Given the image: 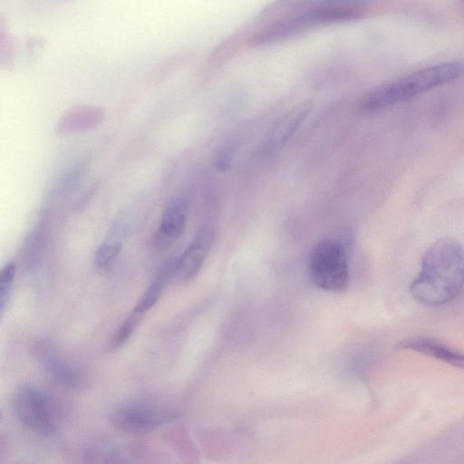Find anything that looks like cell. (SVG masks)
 <instances>
[{"label": "cell", "mask_w": 464, "mask_h": 464, "mask_svg": "<svg viewBox=\"0 0 464 464\" xmlns=\"http://www.w3.org/2000/svg\"><path fill=\"white\" fill-rule=\"evenodd\" d=\"M309 273L322 290L339 293L349 285V266L343 246L332 239L318 242L309 256Z\"/></svg>", "instance_id": "5"}, {"label": "cell", "mask_w": 464, "mask_h": 464, "mask_svg": "<svg viewBox=\"0 0 464 464\" xmlns=\"http://www.w3.org/2000/svg\"><path fill=\"white\" fill-rule=\"evenodd\" d=\"M314 103L306 100L285 112L270 128L260 145V152L273 154L281 149L312 113Z\"/></svg>", "instance_id": "10"}, {"label": "cell", "mask_w": 464, "mask_h": 464, "mask_svg": "<svg viewBox=\"0 0 464 464\" xmlns=\"http://www.w3.org/2000/svg\"><path fill=\"white\" fill-rule=\"evenodd\" d=\"M463 286L464 250L458 241L442 237L424 253L410 292L418 302L438 306L456 298Z\"/></svg>", "instance_id": "1"}, {"label": "cell", "mask_w": 464, "mask_h": 464, "mask_svg": "<svg viewBox=\"0 0 464 464\" xmlns=\"http://www.w3.org/2000/svg\"><path fill=\"white\" fill-rule=\"evenodd\" d=\"M215 235L216 227L212 221L200 226L190 244L176 257L174 279L186 283L198 274L213 246Z\"/></svg>", "instance_id": "7"}, {"label": "cell", "mask_w": 464, "mask_h": 464, "mask_svg": "<svg viewBox=\"0 0 464 464\" xmlns=\"http://www.w3.org/2000/svg\"><path fill=\"white\" fill-rule=\"evenodd\" d=\"M16 274V265L10 261L6 263L0 273V310L4 312L5 304L9 297L13 282Z\"/></svg>", "instance_id": "16"}, {"label": "cell", "mask_w": 464, "mask_h": 464, "mask_svg": "<svg viewBox=\"0 0 464 464\" xmlns=\"http://www.w3.org/2000/svg\"><path fill=\"white\" fill-rule=\"evenodd\" d=\"M15 53V43L14 38L8 33L3 30L0 34V62L2 64H8L13 62Z\"/></svg>", "instance_id": "17"}, {"label": "cell", "mask_w": 464, "mask_h": 464, "mask_svg": "<svg viewBox=\"0 0 464 464\" xmlns=\"http://www.w3.org/2000/svg\"><path fill=\"white\" fill-rule=\"evenodd\" d=\"M86 457L94 462L121 463L130 461L119 450L107 445L92 446L88 450Z\"/></svg>", "instance_id": "14"}, {"label": "cell", "mask_w": 464, "mask_h": 464, "mask_svg": "<svg viewBox=\"0 0 464 464\" xmlns=\"http://www.w3.org/2000/svg\"><path fill=\"white\" fill-rule=\"evenodd\" d=\"M175 418L173 411L146 401L123 402L110 414V421L117 430L133 434L151 432Z\"/></svg>", "instance_id": "6"}, {"label": "cell", "mask_w": 464, "mask_h": 464, "mask_svg": "<svg viewBox=\"0 0 464 464\" xmlns=\"http://www.w3.org/2000/svg\"><path fill=\"white\" fill-rule=\"evenodd\" d=\"M34 354L49 375L63 387L79 390L85 384L82 372L50 343L38 341L33 346Z\"/></svg>", "instance_id": "8"}, {"label": "cell", "mask_w": 464, "mask_h": 464, "mask_svg": "<svg viewBox=\"0 0 464 464\" xmlns=\"http://www.w3.org/2000/svg\"><path fill=\"white\" fill-rule=\"evenodd\" d=\"M188 213V199L183 196L176 197L167 204L151 238L155 251L164 252L179 239L186 227Z\"/></svg>", "instance_id": "9"}, {"label": "cell", "mask_w": 464, "mask_h": 464, "mask_svg": "<svg viewBox=\"0 0 464 464\" xmlns=\"http://www.w3.org/2000/svg\"><path fill=\"white\" fill-rule=\"evenodd\" d=\"M176 257L168 260L146 288L134 309L127 317L134 324H140L143 315L158 302L164 289L174 279Z\"/></svg>", "instance_id": "12"}, {"label": "cell", "mask_w": 464, "mask_h": 464, "mask_svg": "<svg viewBox=\"0 0 464 464\" xmlns=\"http://www.w3.org/2000/svg\"><path fill=\"white\" fill-rule=\"evenodd\" d=\"M46 222L40 220L31 231L25 245V258L30 268L38 266L44 248Z\"/></svg>", "instance_id": "13"}, {"label": "cell", "mask_w": 464, "mask_h": 464, "mask_svg": "<svg viewBox=\"0 0 464 464\" xmlns=\"http://www.w3.org/2000/svg\"><path fill=\"white\" fill-rule=\"evenodd\" d=\"M120 242L102 243L96 250L94 263L97 268L104 270L109 268L121 251Z\"/></svg>", "instance_id": "15"}, {"label": "cell", "mask_w": 464, "mask_h": 464, "mask_svg": "<svg viewBox=\"0 0 464 464\" xmlns=\"http://www.w3.org/2000/svg\"><path fill=\"white\" fill-rule=\"evenodd\" d=\"M367 0H305L295 13L283 17L256 33L251 44L263 45L281 41L307 28L358 17Z\"/></svg>", "instance_id": "2"}, {"label": "cell", "mask_w": 464, "mask_h": 464, "mask_svg": "<svg viewBox=\"0 0 464 464\" xmlns=\"http://www.w3.org/2000/svg\"><path fill=\"white\" fill-rule=\"evenodd\" d=\"M15 418L27 429L41 435L56 433L60 425V411L54 398L34 385L18 388L12 397Z\"/></svg>", "instance_id": "4"}, {"label": "cell", "mask_w": 464, "mask_h": 464, "mask_svg": "<svg viewBox=\"0 0 464 464\" xmlns=\"http://www.w3.org/2000/svg\"><path fill=\"white\" fill-rule=\"evenodd\" d=\"M463 75L464 61L425 67L400 79L372 88L362 96L358 102V110L365 113L375 111L414 98Z\"/></svg>", "instance_id": "3"}, {"label": "cell", "mask_w": 464, "mask_h": 464, "mask_svg": "<svg viewBox=\"0 0 464 464\" xmlns=\"http://www.w3.org/2000/svg\"><path fill=\"white\" fill-rule=\"evenodd\" d=\"M397 348L413 351L454 367L464 369V353L454 350L435 338L426 336L409 337L398 343Z\"/></svg>", "instance_id": "11"}]
</instances>
